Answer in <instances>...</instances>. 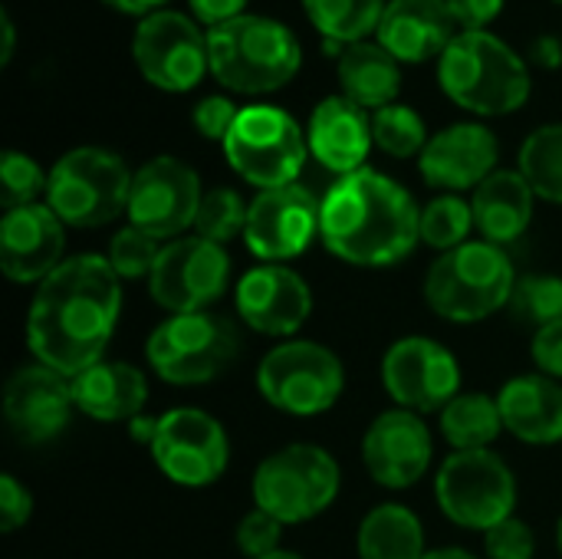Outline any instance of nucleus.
Wrapping results in <instances>:
<instances>
[{"instance_id":"obj_29","label":"nucleus","mask_w":562,"mask_h":559,"mask_svg":"<svg viewBox=\"0 0 562 559\" xmlns=\"http://www.w3.org/2000/svg\"><path fill=\"white\" fill-rule=\"evenodd\" d=\"M359 559H425V527L405 504H379L359 524Z\"/></svg>"},{"instance_id":"obj_10","label":"nucleus","mask_w":562,"mask_h":559,"mask_svg":"<svg viewBox=\"0 0 562 559\" xmlns=\"http://www.w3.org/2000/svg\"><path fill=\"white\" fill-rule=\"evenodd\" d=\"M260 395L286 415H323L346 389L342 359L313 339H286L273 346L257 366Z\"/></svg>"},{"instance_id":"obj_41","label":"nucleus","mask_w":562,"mask_h":559,"mask_svg":"<svg viewBox=\"0 0 562 559\" xmlns=\"http://www.w3.org/2000/svg\"><path fill=\"white\" fill-rule=\"evenodd\" d=\"M237 115H240V109H237L227 96H204V99L194 105V112H191L194 128H198L207 142H221V145L227 142V135H231Z\"/></svg>"},{"instance_id":"obj_13","label":"nucleus","mask_w":562,"mask_h":559,"mask_svg":"<svg viewBox=\"0 0 562 559\" xmlns=\"http://www.w3.org/2000/svg\"><path fill=\"white\" fill-rule=\"evenodd\" d=\"M151 461L181 488H207L221 481L231 465V441L224 425L201 409H171L158 415Z\"/></svg>"},{"instance_id":"obj_48","label":"nucleus","mask_w":562,"mask_h":559,"mask_svg":"<svg viewBox=\"0 0 562 559\" xmlns=\"http://www.w3.org/2000/svg\"><path fill=\"white\" fill-rule=\"evenodd\" d=\"M105 3H112L115 10H122V13H132V16H151V13H158L161 10V3H168V0H105Z\"/></svg>"},{"instance_id":"obj_47","label":"nucleus","mask_w":562,"mask_h":559,"mask_svg":"<svg viewBox=\"0 0 562 559\" xmlns=\"http://www.w3.org/2000/svg\"><path fill=\"white\" fill-rule=\"evenodd\" d=\"M128 435H132V441L151 448V441H155V435H158V418H151V415H145V412L135 415V418L128 422Z\"/></svg>"},{"instance_id":"obj_23","label":"nucleus","mask_w":562,"mask_h":559,"mask_svg":"<svg viewBox=\"0 0 562 559\" xmlns=\"http://www.w3.org/2000/svg\"><path fill=\"white\" fill-rule=\"evenodd\" d=\"M306 142H310V155L323 168H329L339 178H346V175L366 168L369 148L375 145L372 119L352 99L329 96V99H323L313 109L310 128H306Z\"/></svg>"},{"instance_id":"obj_12","label":"nucleus","mask_w":562,"mask_h":559,"mask_svg":"<svg viewBox=\"0 0 562 559\" xmlns=\"http://www.w3.org/2000/svg\"><path fill=\"white\" fill-rule=\"evenodd\" d=\"M231 287V257L221 244L198 234L168 241L148 277L151 300L171 316L204 313Z\"/></svg>"},{"instance_id":"obj_45","label":"nucleus","mask_w":562,"mask_h":559,"mask_svg":"<svg viewBox=\"0 0 562 559\" xmlns=\"http://www.w3.org/2000/svg\"><path fill=\"white\" fill-rule=\"evenodd\" d=\"M188 7H191V13H194L201 23L221 26V23L240 16L244 7H247V0H188Z\"/></svg>"},{"instance_id":"obj_15","label":"nucleus","mask_w":562,"mask_h":559,"mask_svg":"<svg viewBox=\"0 0 562 559\" xmlns=\"http://www.w3.org/2000/svg\"><path fill=\"white\" fill-rule=\"evenodd\" d=\"M382 385L398 409L415 415H441L448 402L461 395V366L438 339L405 336L382 356Z\"/></svg>"},{"instance_id":"obj_35","label":"nucleus","mask_w":562,"mask_h":559,"mask_svg":"<svg viewBox=\"0 0 562 559\" xmlns=\"http://www.w3.org/2000/svg\"><path fill=\"white\" fill-rule=\"evenodd\" d=\"M474 227V208L458 194H441L422 208V241L441 254L468 244Z\"/></svg>"},{"instance_id":"obj_24","label":"nucleus","mask_w":562,"mask_h":559,"mask_svg":"<svg viewBox=\"0 0 562 559\" xmlns=\"http://www.w3.org/2000/svg\"><path fill=\"white\" fill-rule=\"evenodd\" d=\"M454 26L448 0H389L375 36L398 63H425L441 59L458 36Z\"/></svg>"},{"instance_id":"obj_28","label":"nucleus","mask_w":562,"mask_h":559,"mask_svg":"<svg viewBox=\"0 0 562 559\" xmlns=\"http://www.w3.org/2000/svg\"><path fill=\"white\" fill-rule=\"evenodd\" d=\"M339 82L346 99L362 109H385L402 89L398 59L382 43H352L339 56Z\"/></svg>"},{"instance_id":"obj_46","label":"nucleus","mask_w":562,"mask_h":559,"mask_svg":"<svg viewBox=\"0 0 562 559\" xmlns=\"http://www.w3.org/2000/svg\"><path fill=\"white\" fill-rule=\"evenodd\" d=\"M530 59L540 69H560L562 66V43L557 36H537L530 43Z\"/></svg>"},{"instance_id":"obj_44","label":"nucleus","mask_w":562,"mask_h":559,"mask_svg":"<svg viewBox=\"0 0 562 559\" xmlns=\"http://www.w3.org/2000/svg\"><path fill=\"white\" fill-rule=\"evenodd\" d=\"M451 16L461 30H487L504 10V0H448Z\"/></svg>"},{"instance_id":"obj_17","label":"nucleus","mask_w":562,"mask_h":559,"mask_svg":"<svg viewBox=\"0 0 562 559\" xmlns=\"http://www.w3.org/2000/svg\"><path fill=\"white\" fill-rule=\"evenodd\" d=\"M319 204L310 188L286 185L260 191L250 201L244 241L250 254L263 264H286L310 250L319 237Z\"/></svg>"},{"instance_id":"obj_42","label":"nucleus","mask_w":562,"mask_h":559,"mask_svg":"<svg viewBox=\"0 0 562 559\" xmlns=\"http://www.w3.org/2000/svg\"><path fill=\"white\" fill-rule=\"evenodd\" d=\"M33 514V494L13 478V474H0V530L13 534L20 530Z\"/></svg>"},{"instance_id":"obj_53","label":"nucleus","mask_w":562,"mask_h":559,"mask_svg":"<svg viewBox=\"0 0 562 559\" xmlns=\"http://www.w3.org/2000/svg\"><path fill=\"white\" fill-rule=\"evenodd\" d=\"M560 3H562V0H560Z\"/></svg>"},{"instance_id":"obj_33","label":"nucleus","mask_w":562,"mask_h":559,"mask_svg":"<svg viewBox=\"0 0 562 559\" xmlns=\"http://www.w3.org/2000/svg\"><path fill=\"white\" fill-rule=\"evenodd\" d=\"M507 310L520 326L543 329L557 323L562 320V277H550V273L517 277Z\"/></svg>"},{"instance_id":"obj_5","label":"nucleus","mask_w":562,"mask_h":559,"mask_svg":"<svg viewBox=\"0 0 562 559\" xmlns=\"http://www.w3.org/2000/svg\"><path fill=\"white\" fill-rule=\"evenodd\" d=\"M514 283V260L504 247L468 241L428 267L425 303L448 323H481L510 303Z\"/></svg>"},{"instance_id":"obj_16","label":"nucleus","mask_w":562,"mask_h":559,"mask_svg":"<svg viewBox=\"0 0 562 559\" xmlns=\"http://www.w3.org/2000/svg\"><path fill=\"white\" fill-rule=\"evenodd\" d=\"M201 198L204 191L198 171L175 155H158L135 171L125 214L132 227L158 241H178L188 227H194Z\"/></svg>"},{"instance_id":"obj_19","label":"nucleus","mask_w":562,"mask_h":559,"mask_svg":"<svg viewBox=\"0 0 562 559\" xmlns=\"http://www.w3.org/2000/svg\"><path fill=\"white\" fill-rule=\"evenodd\" d=\"M72 412H76V399H72L69 376L43 362H33L7 379L3 418L20 441L26 445L53 441L56 435L66 432Z\"/></svg>"},{"instance_id":"obj_34","label":"nucleus","mask_w":562,"mask_h":559,"mask_svg":"<svg viewBox=\"0 0 562 559\" xmlns=\"http://www.w3.org/2000/svg\"><path fill=\"white\" fill-rule=\"evenodd\" d=\"M372 138H375V145L385 155H392V158H412V155H422L425 152L428 128H425V119L412 105L392 102V105H385V109H379L372 115Z\"/></svg>"},{"instance_id":"obj_38","label":"nucleus","mask_w":562,"mask_h":559,"mask_svg":"<svg viewBox=\"0 0 562 559\" xmlns=\"http://www.w3.org/2000/svg\"><path fill=\"white\" fill-rule=\"evenodd\" d=\"M161 241L158 237H151V234H145V231H138V227H122L115 237H112V244H109V264H112V270L122 277V280H148L151 277V270H155V260H158V254H161Z\"/></svg>"},{"instance_id":"obj_32","label":"nucleus","mask_w":562,"mask_h":559,"mask_svg":"<svg viewBox=\"0 0 562 559\" xmlns=\"http://www.w3.org/2000/svg\"><path fill=\"white\" fill-rule=\"evenodd\" d=\"M537 198L562 204V122L543 125L527 135L520 145V168H517Z\"/></svg>"},{"instance_id":"obj_40","label":"nucleus","mask_w":562,"mask_h":559,"mask_svg":"<svg viewBox=\"0 0 562 559\" xmlns=\"http://www.w3.org/2000/svg\"><path fill=\"white\" fill-rule=\"evenodd\" d=\"M484 550L491 559H533L537 557V534L527 521L507 517L484 534Z\"/></svg>"},{"instance_id":"obj_18","label":"nucleus","mask_w":562,"mask_h":559,"mask_svg":"<svg viewBox=\"0 0 562 559\" xmlns=\"http://www.w3.org/2000/svg\"><path fill=\"white\" fill-rule=\"evenodd\" d=\"M435 458V441L422 415L408 409H389L382 412L366 438H362V461L375 484L389 491L415 488Z\"/></svg>"},{"instance_id":"obj_43","label":"nucleus","mask_w":562,"mask_h":559,"mask_svg":"<svg viewBox=\"0 0 562 559\" xmlns=\"http://www.w3.org/2000/svg\"><path fill=\"white\" fill-rule=\"evenodd\" d=\"M530 353H533V362H537V369L543 372V376H550V379H562V320L557 323H550V326H543V329H537L533 333V346H530Z\"/></svg>"},{"instance_id":"obj_25","label":"nucleus","mask_w":562,"mask_h":559,"mask_svg":"<svg viewBox=\"0 0 562 559\" xmlns=\"http://www.w3.org/2000/svg\"><path fill=\"white\" fill-rule=\"evenodd\" d=\"M504 428L524 445L562 441V382L533 372L510 379L497 395Z\"/></svg>"},{"instance_id":"obj_37","label":"nucleus","mask_w":562,"mask_h":559,"mask_svg":"<svg viewBox=\"0 0 562 559\" xmlns=\"http://www.w3.org/2000/svg\"><path fill=\"white\" fill-rule=\"evenodd\" d=\"M46 181H49V175H43V168L30 155L13 152V148L3 152V158H0V204H3V211L36 204V198L46 194Z\"/></svg>"},{"instance_id":"obj_36","label":"nucleus","mask_w":562,"mask_h":559,"mask_svg":"<svg viewBox=\"0 0 562 559\" xmlns=\"http://www.w3.org/2000/svg\"><path fill=\"white\" fill-rule=\"evenodd\" d=\"M247 214H250V204L234 188H211L201 198V208L194 217V234L224 247L227 241H234L237 234L247 231Z\"/></svg>"},{"instance_id":"obj_1","label":"nucleus","mask_w":562,"mask_h":559,"mask_svg":"<svg viewBox=\"0 0 562 559\" xmlns=\"http://www.w3.org/2000/svg\"><path fill=\"white\" fill-rule=\"evenodd\" d=\"M119 316L122 277L112 270L109 257H66L33 293L26 313L30 353L36 362L72 379L102 362Z\"/></svg>"},{"instance_id":"obj_26","label":"nucleus","mask_w":562,"mask_h":559,"mask_svg":"<svg viewBox=\"0 0 562 559\" xmlns=\"http://www.w3.org/2000/svg\"><path fill=\"white\" fill-rule=\"evenodd\" d=\"M69 382H72L76 409L95 422H132L135 415L145 412L148 402V379L142 369L128 362L102 359L82 369L79 376H72Z\"/></svg>"},{"instance_id":"obj_31","label":"nucleus","mask_w":562,"mask_h":559,"mask_svg":"<svg viewBox=\"0 0 562 559\" xmlns=\"http://www.w3.org/2000/svg\"><path fill=\"white\" fill-rule=\"evenodd\" d=\"M385 0H303L310 23L333 43H362L379 30Z\"/></svg>"},{"instance_id":"obj_20","label":"nucleus","mask_w":562,"mask_h":559,"mask_svg":"<svg viewBox=\"0 0 562 559\" xmlns=\"http://www.w3.org/2000/svg\"><path fill=\"white\" fill-rule=\"evenodd\" d=\"M237 316L263 336L290 339L303 329L313 313L310 283L283 267V264H260L237 280Z\"/></svg>"},{"instance_id":"obj_8","label":"nucleus","mask_w":562,"mask_h":559,"mask_svg":"<svg viewBox=\"0 0 562 559\" xmlns=\"http://www.w3.org/2000/svg\"><path fill=\"white\" fill-rule=\"evenodd\" d=\"M342 474L336 458L319 445H286L260 461L254 474V504L286 524H306L333 507Z\"/></svg>"},{"instance_id":"obj_52","label":"nucleus","mask_w":562,"mask_h":559,"mask_svg":"<svg viewBox=\"0 0 562 559\" xmlns=\"http://www.w3.org/2000/svg\"><path fill=\"white\" fill-rule=\"evenodd\" d=\"M560 550H562V517H560Z\"/></svg>"},{"instance_id":"obj_7","label":"nucleus","mask_w":562,"mask_h":559,"mask_svg":"<svg viewBox=\"0 0 562 559\" xmlns=\"http://www.w3.org/2000/svg\"><path fill=\"white\" fill-rule=\"evenodd\" d=\"M240 329L221 313H181L158 323L145 343L151 372L168 385H204L240 356Z\"/></svg>"},{"instance_id":"obj_27","label":"nucleus","mask_w":562,"mask_h":559,"mask_svg":"<svg viewBox=\"0 0 562 559\" xmlns=\"http://www.w3.org/2000/svg\"><path fill=\"white\" fill-rule=\"evenodd\" d=\"M533 198L537 194L520 171L501 168L474 191V227L487 244H514L533 221Z\"/></svg>"},{"instance_id":"obj_50","label":"nucleus","mask_w":562,"mask_h":559,"mask_svg":"<svg viewBox=\"0 0 562 559\" xmlns=\"http://www.w3.org/2000/svg\"><path fill=\"white\" fill-rule=\"evenodd\" d=\"M425 559H477L474 554L461 550V547H441V550H428Z\"/></svg>"},{"instance_id":"obj_9","label":"nucleus","mask_w":562,"mask_h":559,"mask_svg":"<svg viewBox=\"0 0 562 559\" xmlns=\"http://www.w3.org/2000/svg\"><path fill=\"white\" fill-rule=\"evenodd\" d=\"M224 155L247 185L270 191L296 185L310 142L290 112L277 105H247L224 142Z\"/></svg>"},{"instance_id":"obj_14","label":"nucleus","mask_w":562,"mask_h":559,"mask_svg":"<svg viewBox=\"0 0 562 559\" xmlns=\"http://www.w3.org/2000/svg\"><path fill=\"white\" fill-rule=\"evenodd\" d=\"M132 56L142 76L165 92H188L211 69L207 33H201V26L178 10L145 16L135 26Z\"/></svg>"},{"instance_id":"obj_11","label":"nucleus","mask_w":562,"mask_h":559,"mask_svg":"<svg viewBox=\"0 0 562 559\" xmlns=\"http://www.w3.org/2000/svg\"><path fill=\"white\" fill-rule=\"evenodd\" d=\"M435 497L441 514L464 530H491L514 517L517 481L501 455L454 451L435 478Z\"/></svg>"},{"instance_id":"obj_3","label":"nucleus","mask_w":562,"mask_h":559,"mask_svg":"<svg viewBox=\"0 0 562 559\" xmlns=\"http://www.w3.org/2000/svg\"><path fill=\"white\" fill-rule=\"evenodd\" d=\"M438 82L474 115H510L530 99L527 63L487 30H461L438 59Z\"/></svg>"},{"instance_id":"obj_22","label":"nucleus","mask_w":562,"mask_h":559,"mask_svg":"<svg viewBox=\"0 0 562 559\" xmlns=\"http://www.w3.org/2000/svg\"><path fill=\"white\" fill-rule=\"evenodd\" d=\"M497 135L481 122H458L428 138L418 155L422 178L441 191H468L481 188L497 171Z\"/></svg>"},{"instance_id":"obj_2","label":"nucleus","mask_w":562,"mask_h":559,"mask_svg":"<svg viewBox=\"0 0 562 559\" xmlns=\"http://www.w3.org/2000/svg\"><path fill=\"white\" fill-rule=\"evenodd\" d=\"M319 241L352 267H392L418 247L422 211L398 181L362 168L326 191Z\"/></svg>"},{"instance_id":"obj_6","label":"nucleus","mask_w":562,"mask_h":559,"mask_svg":"<svg viewBox=\"0 0 562 559\" xmlns=\"http://www.w3.org/2000/svg\"><path fill=\"white\" fill-rule=\"evenodd\" d=\"M132 178L135 175L115 152L82 145L53 165L46 181V204L66 227L92 231L128 211Z\"/></svg>"},{"instance_id":"obj_49","label":"nucleus","mask_w":562,"mask_h":559,"mask_svg":"<svg viewBox=\"0 0 562 559\" xmlns=\"http://www.w3.org/2000/svg\"><path fill=\"white\" fill-rule=\"evenodd\" d=\"M0 26H3V43H0V63L7 66L10 56H13V46H16V33H13V20L10 13H0Z\"/></svg>"},{"instance_id":"obj_30","label":"nucleus","mask_w":562,"mask_h":559,"mask_svg":"<svg viewBox=\"0 0 562 559\" xmlns=\"http://www.w3.org/2000/svg\"><path fill=\"white\" fill-rule=\"evenodd\" d=\"M504 428L497 399L484 392H461L441 412V435L454 451H487Z\"/></svg>"},{"instance_id":"obj_39","label":"nucleus","mask_w":562,"mask_h":559,"mask_svg":"<svg viewBox=\"0 0 562 559\" xmlns=\"http://www.w3.org/2000/svg\"><path fill=\"white\" fill-rule=\"evenodd\" d=\"M237 550L247 559H263L280 554V540H283V524L277 517H270L267 511L254 507L250 514H244V521L237 524Z\"/></svg>"},{"instance_id":"obj_4","label":"nucleus","mask_w":562,"mask_h":559,"mask_svg":"<svg viewBox=\"0 0 562 559\" xmlns=\"http://www.w3.org/2000/svg\"><path fill=\"white\" fill-rule=\"evenodd\" d=\"M211 76L247 96L283 89L303 63L300 40L280 20L260 13H240L207 30Z\"/></svg>"},{"instance_id":"obj_21","label":"nucleus","mask_w":562,"mask_h":559,"mask_svg":"<svg viewBox=\"0 0 562 559\" xmlns=\"http://www.w3.org/2000/svg\"><path fill=\"white\" fill-rule=\"evenodd\" d=\"M66 224L49 204L13 208L0 221V267L13 283H43L63 264Z\"/></svg>"},{"instance_id":"obj_51","label":"nucleus","mask_w":562,"mask_h":559,"mask_svg":"<svg viewBox=\"0 0 562 559\" xmlns=\"http://www.w3.org/2000/svg\"><path fill=\"white\" fill-rule=\"evenodd\" d=\"M263 559H303L300 554H290V550H280V554H273V557H263Z\"/></svg>"}]
</instances>
